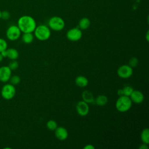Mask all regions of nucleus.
<instances>
[{"mask_svg": "<svg viewBox=\"0 0 149 149\" xmlns=\"http://www.w3.org/2000/svg\"><path fill=\"white\" fill-rule=\"evenodd\" d=\"M132 102L136 104L141 103L144 99L143 93L139 90H133L130 95L129 96Z\"/></svg>", "mask_w": 149, "mask_h": 149, "instance_id": "nucleus-11", "label": "nucleus"}, {"mask_svg": "<svg viewBox=\"0 0 149 149\" xmlns=\"http://www.w3.org/2000/svg\"><path fill=\"white\" fill-rule=\"evenodd\" d=\"M141 140L142 142L144 144H148L149 143V129L148 128L144 129L140 135Z\"/></svg>", "mask_w": 149, "mask_h": 149, "instance_id": "nucleus-19", "label": "nucleus"}, {"mask_svg": "<svg viewBox=\"0 0 149 149\" xmlns=\"http://www.w3.org/2000/svg\"><path fill=\"white\" fill-rule=\"evenodd\" d=\"M1 19V10H0V19Z\"/></svg>", "mask_w": 149, "mask_h": 149, "instance_id": "nucleus-32", "label": "nucleus"}, {"mask_svg": "<svg viewBox=\"0 0 149 149\" xmlns=\"http://www.w3.org/2000/svg\"><path fill=\"white\" fill-rule=\"evenodd\" d=\"M132 105V101L128 96L121 95L117 99L115 103L116 109L120 112H125L129 111Z\"/></svg>", "mask_w": 149, "mask_h": 149, "instance_id": "nucleus-2", "label": "nucleus"}, {"mask_svg": "<svg viewBox=\"0 0 149 149\" xmlns=\"http://www.w3.org/2000/svg\"><path fill=\"white\" fill-rule=\"evenodd\" d=\"M133 68L129 65H123L117 70L118 76L122 79L129 78L133 74Z\"/></svg>", "mask_w": 149, "mask_h": 149, "instance_id": "nucleus-7", "label": "nucleus"}, {"mask_svg": "<svg viewBox=\"0 0 149 149\" xmlns=\"http://www.w3.org/2000/svg\"><path fill=\"white\" fill-rule=\"evenodd\" d=\"M90 25V20L87 17H83L79 22V28L80 30H86Z\"/></svg>", "mask_w": 149, "mask_h": 149, "instance_id": "nucleus-17", "label": "nucleus"}, {"mask_svg": "<svg viewBox=\"0 0 149 149\" xmlns=\"http://www.w3.org/2000/svg\"><path fill=\"white\" fill-rule=\"evenodd\" d=\"M17 26L23 33H33L34 32L37 24L36 20L33 17L29 15H24L18 19Z\"/></svg>", "mask_w": 149, "mask_h": 149, "instance_id": "nucleus-1", "label": "nucleus"}, {"mask_svg": "<svg viewBox=\"0 0 149 149\" xmlns=\"http://www.w3.org/2000/svg\"><path fill=\"white\" fill-rule=\"evenodd\" d=\"M22 40L25 44H30L34 40V35L32 33H24L22 36Z\"/></svg>", "mask_w": 149, "mask_h": 149, "instance_id": "nucleus-18", "label": "nucleus"}, {"mask_svg": "<svg viewBox=\"0 0 149 149\" xmlns=\"http://www.w3.org/2000/svg\"><path fill=\"white\" fill-rule=\"evenodd\" d=\"M76 84L80 87H85L88 84V80L84 76H78L75 79Z\"/></svg>", "mask_w": 149, "mask_h": 149, "instance_id": "nucleus-14", "label": "nucleus"}, {"mask_svg": "<svg viewBox=\"0 0 149 149\" xmlns=\"http://www.w3.org/2000/svg\"><path fill=\"white\" fill-rule=\"evenodd\" d=\"M12 76V70L8 66L0 67V81L3 83L8 81Z\"/></svg>", "mask_w": 149, "mask_h": 149, "instance_id": "nucleus-10", "label": "nucleus"}, {"mask_svg": "<svg viewBox=\"0 0 149 149\" xmlns=\"http://www.w3.org/2000/svg\"><path fill=\"white\" fill-rule=\"evenodd\" d=\"M139 64V60L136 57H132L130 59L129 61V65L132 67V68H135Z\"/></svg>", "mask_w": 149, "mask_h": 149, "instance_id": "nucleus-24", "label": "nucleus"}, {"mask_svg": "<svg viewBox=\"0 0 149 149\" xmlns=\"http://www.w3.org/2000/svg\"><path fill=\"white\" fill-rule=\"evenodd\" d=\"M3 59V57L2 56V55H1V54L0 53V62H1L2 61Z\"/></svg>", "mask_w": 149, "mask_h": 149, "instance_id": "nucleus-31", "label": "nucleus"}, {"mask_svg": "<svg viewBox=\"0 0 149 149\" xmlns=\"http://www.w3.org/2000/svg\"><path fill=\"white\" fill-rule=\"evenodd\" d=\"M83 148L84 149H94L95 148V147L92 145V144H86L84 147Z\"/></svg>", "mask_w": 149, "mask_h": 149, "instance_id": "nucleus-27", "label": "nucleus"}, {"mask_svg": "<svg viewBox=\"0 0 149 149\" xmlns=\"http://www.w3.org/2000/svg\"><path fill=\"white\" fill-rule=\"evenodd\" d=\"M76 109L77 113L81 116H86L89 112V106L88 104L84 101H79L76 106Z\"/></svg>", "mask_w": 149, "mask_h": 149, "instance_id": "nucleus-9", "label": "nucleus"}, {"mask_svg": "<svg viewBox=\"0 0 149 149\" xmlns=\"http://www.w3.org/2000/svg\"><path fill=\"white\" fill-rule=\"evenodd\" d=\"M117 93H118V95L119 96L123 95V89H122V88H119V90H118V91H117Z\"/></svg>", "mask_w": 149, "mask_h": 149, "instance_id": "nucleus-29", "label": "nucleus"}, {"mask_svg": "<svg viewBox=\"0 0 149 149\" xmlns=\"http://www.w3.org/2000/svg\"><path fill=\"white\" fill-rule=\"evenodd\" d=\"M148 144H146L144 143H143L139 147V149H148Z\"/></svg>", "mask_w": 149, "mask_h": 149, "instance_id": "nucleus-28", "label": "nucleus"}, {"mask_svg": "<svg viewBox=\"0 0 149 149\" xmlns=\"http://www.w3.org/2000/svg\"><path fill=\"white\" fill-rule=\"evenodd\" d=\"M108 98L106 95H100L95 98L94 104H95L96 105H97L98 106L102 107V106H104L105 105H106L108 102Z\"/></svg>", "mask_w": 149, "mask_h": 149, "instance_id": "nucleus-16", "label": "nucleus"}, {"mask_svg": "<svg viewBox=\"0 0 149 149\" xmlns=\"http://www.w3.org/2000/svg\"><path fill=\"white\" fill-rule=\"evenodd\" d=\"M83 101L87 104H94L95 98L93 93L89 90H84L81 94Z\"/></svg>", "mask_w": 149, "mask_h": 149, "instance_id": "nucleus-13", "label": "nucleus"}, {"mask_svg": "<svg viewBox=\"0 0 149 149\" xmlns=\"http://www.w3.org/2000/svg\"><path fill=\"white\" fill-rule=\"evenodd\" d=\"M8 66L11 69V70H15L18 68L19 63L16 60H11L8 65Z\"/></svg>", "mask_w": 149, "mask_h": 149, "instance_id": "nucleus-23", "label": "nucleus"}, {"mask_svg": "<svg viewBox=\"0 0 149 149\" xmlns=\"http://www.w3.org/2000/svg\"><path fill=\"white\" fill-rule=\"evenodd\" d=\"M10 17V14L8 11L4 10L1 12V19L3 20H8Z\"/></svg>", "mask_w": 149, "mask_h": 149, "instance_id": "nucleus-26", "label": "nucleus"}, {"mask_svg": "<svg viewBox=\"0 0 149 149\" xmlns=\"http://www.w3.org/2000/svg\"><path fill=\"white\" fill-rule=\"evenodd\" d=\"M9 81L10 82V84L13 85H17L20 82V78L19 76L17 75H13L11 76Z\"/></svg>", "mask_w": 149, "mask_h": 149, "instance_id": "nucleus-22", "label": "nucleus"}, {"mask_svg": "<svg viewBox=\"0 0 149 149\" xmlns=\"http://www.w3.org/2000/svg\"><path fill=\"white\" fill-rule=\"evenodd\" d=\"M1 96L6 100L12 99L16 94V88L14 85L12 84H6L3 86L1 91Z\"/></svg>", "mask_w": 149, "mask_h": 149, "instance_id": "nucleus-5", "label": "nucleus"}, {"mask_svg": "<svg viewBox=\"0 0 149 149\" xmlns=\"http://www.w3.org/2000/svg\"><path fill=\"white\" fill-rule=\"evenodd\" d=\"M46 126L49 130L54 131L55 129L58 127V124L55 120L51 119L48 120V122L46 123Z\"/></svg>", "mask_w": 149, "mask_h": 149, "instance_id": "nucleus-20", "label": "nucleus"}, {"mask_svg": "<svg viewBox=\"0 0 149 149\" xmlns=\"http://www.w3.org/2000/svg\"><path fill=\"white\" fill-rule=\"evenodd\" d=\"M34 36L40 41H46L49 38L51 33L49 27L44 24L36 26L34 31Z\"/></svg>", "mask_w": 149, "mask_h": 149, "instance_id": "nucleus-3", "label": "nucleus"}, {"mask_svg": "<svg viewBox=\"0 0 149 149\" xmlns=\"http://www.w3.org/2000/svg\"><path fill=\"white\" fill-rule=\"evenodd\" d=\"M65 26V21L59 16H53L48 21V26L50 29L59 31L63 29Z\"/></svg>", "mask_w": 149, "mask_h": 149, "instance_id": "nucleus-4", "label": "nucleus"}, {"mask_svg": "<svg viewBox=\"0 0 149 149\" xmlns=\"http://www.w3.org/2000/svg\"><path fill=\"white\" fill-rule=\"evenodd\" d=\"M82 37V31L79 27H74L69 29L66 33L67 38L71 41H77Z\"/></svg>", "mask_w": 149, "mask_h": 149, "instance_id": "nucleus-8", "label": "nucleus"}, {"mask_svg": "<svg viewBox=\"0 0 149 149\" xmlns=\"http://www.w3.org/2000/svg\"><path fill=\"white\" fill-rule=\"evenodd\" d=\"M19 52L13 48L6 49V57L10 60H16L19 57Z\"/></svg>", "mask_w": 149, "mask_h": 149, "instance_id": "nucleus-15", "label": "nucleus"}, {"mask_svg": "<svg viewBox=\"0 0 149 149\" xmlns=\"http://www.w3.org/2000/svg\"><path fill=\"white\" fill-rule=\"evenodd\" d=\"M122 89H123V95H126V96H128V97H129L130 95V94L134 90L133 88L130 86H126Z\"/></svg>", "mask_w": 149, "mask_h": 149, "instance_id": "nucleus-21", "label": "nucleus"}, {"mask_svg": "<svg viewBox=\"0 0 149 149\" xmlns=\"http://www.w3.org/2000/svg\"><path fill=\"white\" fill-rule=\"evenodd\" d=\"M54 131H55V137L59 140H61V141L65 140L68 137V130L66 128L63 127H62V126L57 127Z\"/></svg>", "mask_w": 149, "mask_h": 149, "instance_id": "nucleus-12", "label": "nucleus"}, {"mask_svg": "<svg viewBox=\"0 0 149 149\" xmlns=\"http://www.w3.org/2000/svg\"><path fill=\"white\" fill-rule=\"evenodd\" d=\"M21 33L22 31L17 26L12 25L8 28L6 31V36L8 40L15 41L19 38L21 36Z\"/></svg>", "mask_w": 149, "mask_h": 149, "instance_id": "nucleus-6", "label": "nucleus"}, {"mask_svg": "<svg viewBox=\"0 0 149 149\" xmlns=\"http://www.w3.org/2000/svg\"><path fill=\"white\" fill-rule=\"evenodd\" d=\"M148 34H149V31L148 30V31H147L146 36V40H147V42L149 41V35H148Z\"/></svg>", "mask_w": 149, "mask_h": 149, "instance_id": "nucleus-30", "label": "nucleus"}, {"mask_svg": "<svg viewBox=\"0 0 149 149\" xmlns=\"http://www.w3.org/2000/svg\"><path fill=\"white\" fill-rule=\"evenodd\" d=\"M8 43L4 39L0 38V52L7 49Z\"/></svg>", "mask_w": 149, "mask_h": 149, "instance_id": "nucleus-25", "label": "nucleus"}]
</instances>
